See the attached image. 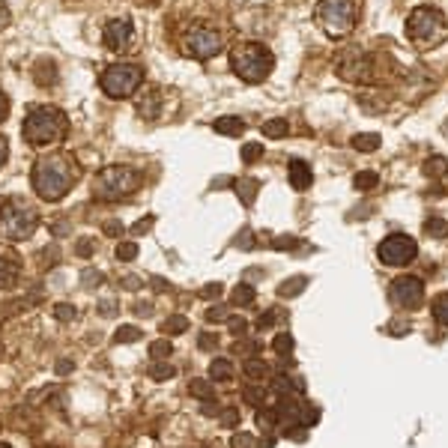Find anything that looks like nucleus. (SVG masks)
I'll use <instances>...</instances> for the list:
<instances>
[{
	"instance_id": "24",
	"label": "nucleus",
	"mask_w": 448,
	"mask_h": 448,
	"mask_svg": "<svg viewBox=\"0 0 448 448\" xmlns=\"http://www.w3.org/2000/svg\"><path fill=\"white\" fill-rule=\"evenodd\" d=\"M260 132L266 138H287V132H290V126H287V119L275 117V119H266V123L260 126Z\"/></svg>"
},
{
	"instance_id": "28",
	"label": "nucleus",
	"mask_w": 448,
	"mask_h": 448,
	"mask_svg": "<svg viewBox=\"0 0 448 448\" xmlns=\"http://www.w3.org/2000/svg\"><path fill=\"white\" fill-rule=\"evenodd\" d=\"M188 392H192L194 397H201V401H215V388H213L209 380H192Z\"/></svg>"
},
{
	"instance_id": "44",
	"label": "nucleus",
	"mask_w": 448,
	"mask_h": 448,
	"mask_svg": "<svg viewBox=\"0 0 448 448\" xmlns=\"http://www.w3.org/2000/svg\"><path fill=\"white\" fill-rule=\"evenodd\" d=\"M410 323H404V320H392L388 323V335H395V338H404V335H410Z\"/></svg>"
},
{
	"instance_id": "4",
	"label": "nucleus",
	"mask_w": 448,
	"mask_h": 448,
	"mask_svg": "<svg viewBox=\"0 0 448 448\" xmlns=\"http://www.w3.org/2000/svg\"><path fill=\"white\" fill-rule=\"evenodd\" d=\"M406 36L415 48H433L448 36V18L436 6H415L406 15Z\"/></svg>"
},
{
	"instance_id": "9",
	"label": "nucleus",
	"mask_w": 448,
	"mask_h": 448,
	"mask_svg": "<svg viewBox=\"0 0 448 448\" xmlns=\"http://www.w3.org/2000/svg\"><path fill=\"white\" fill-rule=\"evenodd\" d=\"M376 257H380V263H385V266H406L418 257V242L406 233H392L380 242Z\"/></svg>"
},
{
	"instance_id": "3",
	"label": "nucleus",
	"mask_w": 448,
	"mask_h": 448,
	"mask_svg": "<svg viewBox=\"0 0 448 448\" xmlns=\"http://www.w3.org/2000/svg\"><path fill=\"white\" fill-rule=\"evenodd\" d=\"M39 227V213L33 204H27L24 197H6L0 204V236L9 239V242H22L30 239Z\"/></svg>"
},
{
	"instance_id": "56",
	"label": "nucleus",
	"mask_w": 448,
	"mask_h": 448,
	"mask_svg": "<svg viewBox=\"0 0 448 448\" xmlns=\"http://www.w3.org/2000/svg\"><path fill=\"white\" fill-rule=\"evenodd\" d=\"M6 156H9V141L3 135H0V167H3V162H6Z\"/></svg>"
},
{
	"instance_id": "14",
	"label": "nucleus",
	"mask_w": 448,
	"mask_h": 448,
	"mask_svg": "<svg viewBox=\"0 0 448 448\" xmlns=\"http://www.w3.org/2000/svg\"><path fill=\"white\" fill-rule=\"evenodd\" d=\"M22 278V257L15 248L0 245V290H13Z\"/></svg>"
},
{
	"instance_id": "27",
	"label": "nucleus",
	"mask_w": 448,
	"mask_h": 448,
	"mask_svg": "<svg viewBox=\"0 0 448 448\" xmlns=\"http://www.w3.org/2000/svg\"><path fill=\"white\" fill-rule=\"evenodd\" d=\"M141 329L138 326H119L117 332H114V344H135V341H141Z\"/></svg>"
},
{
	"instance_id": "19",
	"label": "nucleus",
	"mask_w": 448,
	"mask_h": 448,
	"mask_svg": "<svg viewBox=\"0 0 448 448\" xmlns=\"http://www.w3.org/2000/svg\"><path fill=\"white\" fill-rule=\"evenodd\" d=\"M380 147H383V138L376 132H362L353 138V149H358V153H376Z\"/></svg>"
},
{
	"instance_id": "32",
	"label": "nucleus",
	"mask_w": 448,
	"mask_h": 448,
	"mask_svg": "<svg viewBox=\"0 0 448 448\" xmlns=\"http://www.w3.org/2000/svg\"><path fill=\"white\" fill-rule=\"evenodd\" d=\"M257 424H260L263 433H272L275 424H278V413L275 410H260V413H257Z\"/></svg>"
},
{
	"instance_id": "45",
	"label": "nucleus",
	"mask_w": 448,
	"mask_h": 448,
	"mask_svg": "<svg viewBox=\"0 0 448 448\" xmlns=\"http://www.w3.org/2000/svg\"><path fill=\"white\" fill-rule=\"evenodd\" d=\"M231 448H254V436L251 433H236L231 440Z\"/></svg>"
},
{
	"instance_id": "59",
	"label": "nucleus",
	"mask_w": 448,
	"mask_h": 448,
	"mask_svg": "<svg viewBox=\"0 0 448 448\" xmlns=\"http://www.w3.org/2000/svg\"><path fill=\"white\" fill-rule=\"evenodd\" d=\"M149 224H153V218H147V222H138V224H135V233H144V231H149Z\"/></svg>"
},
{
	"instance_id": "11",
	"label": "nucleus",
	"mask_w": 448,
	"mask_h": 448,
	"mask_svg": "<svg viewBox=\"0 0 448 448\" xmlns=\"http://www.w3.org/2000/svg\"><path fill=\"white\" fill-rule=\"evenodd\" d=\"M222 51V36L209 27H194L183 36V54L194 60H209Z\"/></svg>"
},
{
	"instance_id": "35",
	"label": "nucleus",
	"mask_w": 448,
	"mask_h": 448,
	"mask_svg": "<svg viewBox=\"0 0 448 448\" xmlns=\"http://www.w3.org/2000/svg\"><path fill=\"white\" fill-rule=\"evenodd\" d=\"M433 317H436V323L448 326V293L433 299Z\"/></svg>"
},
{
	"instance_id": "2",
	"label": "nucleus",
	"mask_w": 448,
	"mask_h": 448,
	"mask_svg": "<svg viewBox=\"0 0 448 448\" xmlns=\"http://www.w3.org/2000/svg\"><path fill=\"white\" fill-rule=\"evenodd\" d=\"M22 132L27 138V144H33V147L60 144L66 138V132H69V117L60 111V108L39 105V108H33V111L24 117Z\"/></svg>"
},
{
	"instance_id": "31",
	"label": "nucleus",
	"mask_w": 448,
	"mask_h": 448,
	"mask_svg": "<svg viewBox=\"0 0 448 448\" xmlns=\"http://www.w3.org/2000/svg\"><path fill=\"white\" fill-rule=\"evenodd\" d=\"M272 350L278 353V356H287L293 350V335L290 332H278L275 338H272Z\"/></svg>"
},
{
	"instance_id": "33",
	"label": "nucleus",
	"mask_w": 448,
	"mask_h": 448,
	"mask_svg": "<svg viewBox=\"0 0 448 448\" xmlns=\"http://www.w3.org/2000/svg\"><path fill=\"white\" fill-rule=\"evenodd\" d=\"M54 317H57L60 323H72L75 317H78V308L69 305V302H57V305H54Z\"/></svg>"
},
{
	"instance_id": "55",
	"label": "nucleus",
	"mask_w": 448,
	"mask_h": 448,
	"mask_svg": "<svg viewBox=\"0 0 448 448\" xmlns=\"http://www.w3.org/2000/svg\"><path fill=\"white\" fill-rule=\"evenodd\" d=\"M9 18H13V15H9L6 0H0V27H6V24H9Z\"/></svg>"
},
{
	"instance_id": "10",
	"label": "nucleus",
	"mask_w": 448,
	"mask_h": 448,
	"mask_svg": "<svg viewBox=\"0 0 448 448\" xmlns=\"http://www.w3.org/2000/svg\"><path fill=\"white\" fill-rule=\"evenodd\" d=\"M388 299L397 308H406V311H418L424 305V281L418 275H401L395 278L392 287H388Z\"/></svg>"
},
{
	"instance_id": "39",
	"label": "nucleus",
	"mask_w": 448,
	"mask_h": 448,
	"mask_svg": "<svg viewBox=\"0 0 448 448\" xmlns=\"http://www.w3.org/2000/svg\"><path fill=\"white\" fill-rule=\"evenodd\" d=\"M260 156H263V144H254V141H251V144H245V147H242V162H245V165L257 162Z\"/></svg>"
},
{
	"instance_id": "40",
	"label": "nucleus",
	"mask_w": 448,
	"mask_h": 448,
	"mask_svg": "<svg viewBox=\"0 0 448 448\" xmlns=\"http://www.w3.org/2000/svg\"><path fill=\"white\" fill-rule=\"evenodd\" d=\"M227 329H231L236 338H245L248 335V320L245 317H227Z\"/></svg>"
},
{
	"instance_id": "37",
	"label": "nucleus",
	"mask_w": 448,
	"mask_h": 448,
	"mask_svg": "<svg viewBox=\"0 0 448 448\" xmlns=\"http://www.w3.org/2000/svg\"><path fill=\"white\" fill-rule=\"evenodd\" d=\"M218 422H222V427H227V431H236L242 418H239L236 406H227V410H222V415H218Z\"/></svg>"
},
{
	"instance_id": "53",
	"label": "nucleus",
	"mask_w": 448,
	"mask_h": 448,
	"mask_svg": "<svg viewBox=\"0 0 448 448\" xmlns=\"http://www.w3.org/2000/svg\"><path fill=\"white\" fill-rule=\"evenodd\" d=\"M442 167H445V165H442V158H431V162H427V165H424V171H427V174H431V176H436V174H440V171H442Z\"/></svg>"
},
{
	"instance_id": "43",
	"label": "nucleus",
	"mask_w": 448,
	"mask_h": 448,
	"mask_svg": "<svg viewBox=\"0 0 448 448\" xmlns=\"http://www.w3.org/2000/svg\"><path fill=\"white\" fill-rule=\"evenodd\" d=\"M227 317H231V314H227L224 305H215V308H209V311H206V320L209 323H222V320H227Z\"/></svg>"
},
{
	"instance_id": "22",
	"label": "nucleus",
	"mask_w": 448,
	"mask_h": 448,
	"mask_svg": "<svg viewBox=\"0 0 448 448\" xmlns=\"http://www.w3.org/2000/svg\"><path fill=\"white\" fill-rule=\"evenodd\" d=\"M242 371L248 380H254V383H263L266 376H269V365L263 362V358H248V362L242 365Z\"/></svg>"
},
{
	"instance_id": "6",
	"label": "nucleus",
	"mask_w": 448,
	"mask_h": 448,
	"mask_svg": "<svg viewBox=\"0 0 448 448\" xmlns=\"http://www.w3.org/2000/svg\"><path fill=\"white\" fill-rule=\"evenodd\" d=\"M141 188V174L128 165H108L93 179V197L96 201H119Z\"/></svg>"
},
{
	"instance_id": "7",
	"label": "nucleus",
	"mask_w": 448,
	"mask_h": 448,
	"mask_svg": "<svg viewBox=\"0 0 448 448\" xmlns=\"http://www.w3.org/2000/svg\"><path fill=\"white\" fill-rule=\"evenodd\" d=\"M314 15H317V24L332 39H341L356 27V3L353 0H320Z\"/></svg>"
},
{
	"instance_id": "47",
	"label": "nucleus",
	"mask_w": 448,
	"mask_h": 448,
	"mask_svg": "<svg viewBox=\"0 0 448 448\" xmlns=\"http://www.w3.org/2000/svg\"><path fill=\"white\" fill-rule=\"evenodd\" d=\"M222 290H224V287L218 284V281H213V284H206V287H204L201 296H204V299H218V296H222Z\"/></svg>"
},
{
	"instance_id": "30",
	"label": "nucleus",
	"mask_w": 448,
	"mask_h": 448,
	"mask_svg": "<svg viewBox=\"0 0 448 448\" xmlns=\"http://www.w3.org/2000/svg\"><path fill=\"white\" fill-rule=\"evenodd\" d=\"M424 233L433 236V239H445L448 236V222H442V218H427V222H424Z\"/></svg>"
},
{
	"instance_id": "5",
	"label": "nucleus",
	"mask_w": 448,
	"mask_h": 448,
	"mask_svg": "<svg viewBox=\"0 0 448 448\" xmlns=\"http://www.w3.org/2000/svg\"><path fill=\"white\" fill-rule=\"evenodd\" d=\"M231 66H233V72L242 78V81H248V84H260V81H266V78L272 75L275 57H272V51H269L266 45H260V42H242V45L233 48Z\"/></svg>"
},
{
	"instance_id": "25",
	"label": "nucleus",
	"mask_w": 448,
	"mask_h": 448,
	"mask_svg": "<svg viewBox=\"0 0 448 448\" xmlns=\"http://www.w3.org/2000/svg\"><path fill=\"white\" fill-rule=\"evenodd\" d=\"M188 329V317H183V314H171L167 320L162 323V332H165V338L167 335H183Z\"/></svg>"
},
{
	"instance_id": "18",
	"label": "nucleus",
	"mask_w": 448,
	"mask_h": 448,
	"mask_svg": "<svg viewBox=\"0 0 448 448\" xmlns=\"http://www.w3.org/2000/svg\"><path fill=\"white\" fill-rule=\"evenodd\" d=\"M305 287H308V278L305 275H293V278H287L284 284H278V296L281 299H296L299 293H305Z\"/></svg>"
},
{
	"instance_id": "8",
	"label": "nucleus",
	"mask_w": 448,
	"mask_h": 448,
	"mask_svg": "<svg viewBox=\"0 0 448 448\" xmlns=\"http://www.w3.org/2000/svg\"><path fill=\"white\" fill-rule=\"evenodd\" d=\"M99 84H102V90L111 99H128V96H135V90H141V84H144V66L114 63L102 72Z\"/></svg>"
},
{
	"instance_id": "34",
	"label": "nucleus",
	"mask_w": 448,
	"mask_h": 448,
	"mask_svg": "<svg viewBox=\"0 0 448 448\" xmlns=\"http://www.w3.org/2000/svg\"><path fill=\"white\" fill-rule=\"evenodd\" d=\"M171 353H174V344L167 341V338H158V341L149 344V356L153 358H167Z\"/></svg>"
},
{
	"instance_id": "17",
	"label": "nucleus",
	"mask_w": 448,
	"mask_h": 448,
	"mask_svg": "<svg viewBox=\"0 0 448 448\" xmlns=\"http://www.w3.org/2000/svg\"><path fill=\"white\" fill-rule=\"evenodd\" d=\"M233 188H236V194H239V201H242L245 206H251L254 204V197H257V192H260V183L257 179H236L233 183Z\"/></svg>"
},
{
	"instance_id": "36",
	"label": "nucleus",
	"mask_w": 448,
	"mask_h": 448,
	"mask_svg": "<svg viewBox=\"0 0 448 448\" xmlns=\"http://www.w3.org/2000/svg\"><path fill=\"white\" fill-rule=\"evenodd\" d=\"M114 257H117L119 263L135 260V257H138V242H119V245H117V251H114Z\"/></svg>"
},
{
	"instance_id": "54",
	"label": "nucleus",
	"mask_w": 448,
	"mask_h": 448,
	"mask_svg": "<svg viewBox=\"0 0 448 448\" xmlns=\"http://www.w3.org/2000/svg\"><path fill=\"white\" fill-rule=\"evenodd\" d=\"M78 254L90 257V254H93V242H90V239H78Z\"/></svg>"
},
{
	"instance_id": "58",
	"label": "nucleus",
	"mask_w": 448,
	"mask_h": 448,
	"mask_svg": "<svg viewBox=\"0 0 448 448\" xmlns=\"http://www.w3.org/2000/svg\"><path fill=\"white\" fill-rule=\"evenodd\" d=\"M6 114H9V99H6L3 93H0V123L6 119Z\"/></svg>"
},
{
	"instance_id": "62",
	"label": "nucleus",
	"mask_w": 448,
	"mask_h": 448,
	"mask_svg": "<svg viewBox=\"0 0 448 448\" xmlns=\"http://www.w3.org/2000/svg\"><path fill=\"white\" fill-rule=\"evenodd\" d=\"M272 445H275V440H272V436H269V433H266V440L260 442V448H272Z\"/></svg>"
},
{
	"instance_id": "21",
	"label": "nucleus",
	"mask_w": 448,
	"mask_h": 448,
	"mask_svg": "<svg viewBox=\"0 0 448 448\" xmlns=\"http://www.w3.org/2000/svg\"><path fill=\"white\" fill-rule=\"evenodd\" d=\"M213 128L218 135H242L245 132V119H239V117H218Z\"/></svg>"
},
{
	"instance_id": "50",
	"label": "nucleus",
	"mask_w": 448,
	"mask_h": 448,
	"mask_svg": "<svg viewBox=\"0 0 448 448\" xmlns=\"http://www.w3.org/2000/svg\"><path fill=\"white\" fill-rule=\"evenodd\" d=\"M272 245L278 248V251H287V248H296L299 242H296V239H293V236H278V239H275V242H272Z\"/></svg>"
},
{
	"instance_id": "51",
	"label": "nucleus",
	"mask_w": 448,
	"mask_h": 448,
	"mask_svg": "<svg viewBox=\"0 0 448 448\" xmlns=\"http://www.w3.org/2000/svg\"><path fill=\"white\" fill-rule=\"evenodd\" d=\"M275 320H278V311H266V314H260V320H257V329H272Z\"/></svg>"
},
{
	"instance_id": "16",
	"label": "nucleus",
	"mask_w": 448,
	"mask_h": 448,
	"mask_svg": "<svg viewBox=\"0 0 448 448\" xmlns=\"http://www.w3.org/2000/svg\"><path fill=\"white\" fill-rule=\"evenodd\" d=\"M287 174H290V185L296 188V192H305V188H311L314 174H311V167H308L302 158H293V162L287 165Z\"/></svg>"
},
{
	"instance_id": "29",
	"label": "nucleus",
	"mask_w": 448,
	"mask_h": 448,
	"mask_svg": "<svg viewBox=\"0 0 448 448\" xmlns=\"http://www.w3.org/2000/svg\"><path fill=\"white\" fill-rule=\"evenodd\" d=\"M147 374L153 376V380H158V383H165V380H171V376H176V371L167 362H153L147 367Z\"/></svg>"
},
{
	"instance_id": "42",
	"label": "nucleus",
	"mask_w": 448,
	"mask_h": 448,
	"mask_svg": "<svg viewBox=\"0 0 448 448\" xmlns=\"http://www.w3.org/2000/svg\"><path fill=\"white\" fill-rule=\"evenodd\" d=\"M242 397H245V401L251 404V406H260V404H263V397H266V392H263V388H245Z\"/></svg>"
},
{
	"instance_id": "15",
	"label": "nucleus",
	"mask_w": 448,
	"mask_h": 448,
	"mask_svg": "<svg viewBox=\"0 0 448 448\" xmlns=\"http://www.w3.org/2000/svg\"><path fill=\"white\" fill-rule=\"evenodd\" d=\"M158 111H162V90H156V87L144 90V96H138V114L147 119H156Z\"/></svg>"
},
{
	"instance_id": "61",
	"label": "nucleus",
	"mask_w": 448,
	"mask_h": 448,
	"mask_svg": "<svg viewBox=\"0 0 448 448\" xmlns=\"http://www.w3.org/2000/svg\"><path fill=\"white\" fill-rule=\"evenodd\" d=\"M69 371H72V362H60L57 365V374H69Z\"/></svg>"
},
{
	"instance_id": "26",
	"label": "nucleus",
	"mask_w": 448,
	"mask_h": 448,
	"mask_svg": "<svg viewBox=\"0 0 448 448\" xmlns=\"http://www.w3.org/2000/svg\"><path fill=\"white\" fill-rule=\"evenodd\" d=\"M353 185L358 188V192H371V188L380 185V176H376L374 171H358V174L353 176Z\"/></svg>"
},
{
	"instance_id": "52",
	"label": "nucleus",
	"mask_w": 448,
	"mask_h": 448,
	"mask_svg": "<svg viewBox=\"0 0 448 448\" xmlns=\"http://www.w3.org/2000/svg\"><path fill=\"white\" fill-rule=\"evenodd\" d=\"M119 284H123L126 290H141V284H144V281H141V278H138V275H126Z\"/></svg>"
},
{
	"instance_id": "49",
	"label": "nucleus",
	"mask_w": 448,
	"mask_h": 448,
	"mask_svg": "<svg viewBox=\"0 0 448 448\" xmlns=\"http://www.w3.org/2000/svg\"><path fill=\"white\" fill-rule=\"evenodd\" d=\"M102 231H105V236H123L126 227L119 224V222H105V224H102Z\"/></svg>"
},
{
	"instance_id": "60",
	"label": "nucleus",
	"mask_w": 448,
	"mask_h": 448,
	"mask_svg": "<svg viewBox=\"0 0 448 448\" xmlns=\"http://www.w3.org/2000/svg\"><path fill=\"white\" fill-rule=\"evenodd\" d=\"M242 350V353H254L257 350V344H236V353Z\"/></svg>"
},
{
	"instance_id": "41",
	"label": "nucleus",
	"mask_w": 448,
	"mask_h": 448,
	"mask_svg": "<svg viewBox=\"0 0 448 448\" xmlns=\"http://www.w3.org/2000/svg\"><path fill=\"white\" fill-rule=\"evenodd\" d=\"M96 311H99V317H117L119 314V305L111 302V299H105V302L96 305Z\"/></svg>"
},
{
	"instance_id": "48",
	"label": "nucleus",
	"mask_w": 448,
	"mask_h": 448,
	"mask_svg": "<svg viewBox=\"0 0 448 448\" xmlns=\"http://www.w3.org/2000/svg\"><path fill=\"white\" fill-rule=\"evenodd\" d=\"M197 347H201V350H213V347H218V338L209 335V332H204L201 338H197Z\"/></svg>"
},
{
	"instance_id": "57",
	"label": "nucleus",
	"mask_w": 448,
	"mask_h": 448,
	"mask_svg": "<svg viewBox=\"0 0 448 448\" xmlns=\"http://www.w3.org/2000/svg\"><path fill=\"white\" fill-rule=\"evenodd\" d=\"M135 314H138V317H149V314H153V305H149V302L135 305Z\"/></svg>"
},
{
	"instance_id": "38",
	"label": "nucleus",
	"mask_w": 448,
	"mask_h": 448,
	"mask_svg": "<svg viewBox=\"0 0 448 448\" xmlns=\"http://www.w3.org/2000/svg\"><path fill=\"white\" fill-rule=\"evenodd\" d=\"M81 278H84V287H90V290L105 284V272H99V269H84Z\"/></svg>"
},
{
	"instance_id": "46",
	"label": "nucleus",
	"mask_w": 448,
	"mask_h": 448,
	"mask_svg": "<svg viewBox=\"0 0 448 448\" xmlns=\"http://www.w3.org/2000/svg\"><path fill=\"white\" fill-rule=\"evenodd\" d=\"M236 248H254V233L248 231V227H242L236 236Z\"/></svg>"
},
{
	"instance_id": "23",
	"label": "nucleus",
	"mask_w": 448,
	"mask_h": 448,
	"mask_svg": "<svg viewBox=\"0 0 448 448\" xmlns=\"http://www.w3.org/2000/svg\"><path fill=\"white\" fill-rule=\"evenodd\" d=\"M254 299H257V293H254L251 284H236L233 293H231V302H233V305H242V308L254 305Z\"/></svg>"
},
{
	"instance_id": "63",
	"label": "nucleus",
	"mask_w": 448,
	"mask_h": 448,
	"mask_svg": "<svg viewBox=\"0 0 448 448\" xmlns=\"http://www.w3.org/2000/svg\"><path fill=\"white\" fill-rule=\"evenodd\" d=\"M0 448H13V445H6V442H0Z\"/></svg>"
},
{
	"instance_id": "1",
	"label": "nucleus",
	"mask_w": 448,
	"mask_h": 448,
	"mask_svg": "<svg viewBox=\"0 0 448 448\" xmlns=\"http://www.w3.org/2000/svg\"><path fill=\"white\" fill-rule=\"evenodd\" d=\"M81 176V167L72 156H45L33 165V192L42 197V201L54 204L63 201V197L72 192V185Z\"/></svg>"
},
{
	"instance_id": "13",
	"label": "nucleus",
	"mask_w": 448,
	"mask_h": 448,
	"mask_svg": "<svg viewBox=\"0 0 448 448\" xmlns=\"http://www.w3.org/2000/svg\"><path fill=\"white\" fill-rule=\"evenodd\" d=\"M102 39H105V45L111 48V51H128L132 42H135L132 18H126V15L111 18V22L105 24V30H102Z\"/></svg>"
},
{
	"instance_id": "12",
	"label": "nucleus",
	"mask_w": 448,
	"mask_h": 448,
	"mask_svg": "<svg viewBox=\"0 0 448 448\" xmlns=\"http://www.w3.org/2000/svg\"><path fill=\"white\" fill-rule=\"evenodd\" d=\"M338 75L347 78V81H371V60L365 51L350 48L338 57Z\"/></svg>"
},
{
	"instance_id": "20",
	"label": "nucleus",
	"mask_w": 448,
	"mask_h": 448,
	"mask_svg": "<svg viewBox=\"0 0 448 448\" xmlns=\"http://www.w3.org/2000/svg\"><path fill=\"white\" fill-rule=\"evenodd\" d=\"M209 376L218 383L233 380V362L231 358H213V362H209Z\"/></svg>"
}]
</instances>
